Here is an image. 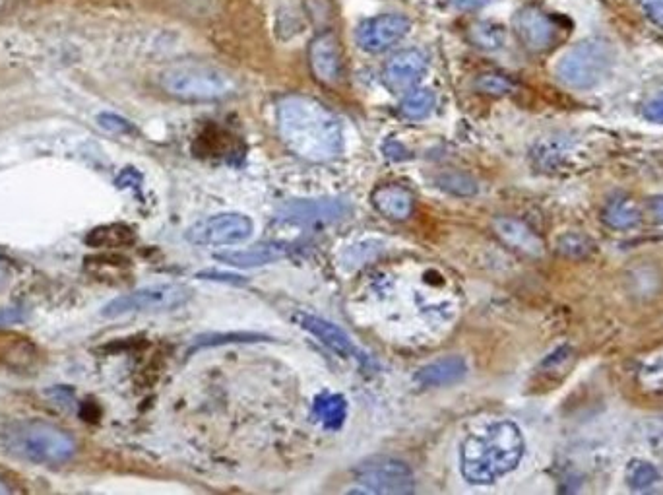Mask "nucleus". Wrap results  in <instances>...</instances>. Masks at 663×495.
Listing matches in <instances>:
<instances>
[{
	"label": "nucleus",
	"instance_id": "b1692460",
	"mask_svg": "<svg viewBox=\"0 0 663 495\" xmlns=\"http://www.w3.org/2000/svg\"><path fill=\"white\" fill-rule=\"evenodd\" d=\"M660 470L646 461H631L627 466L625 480L631 490H648L660 482Z\"/></svg>",
	"mask_w": 663,
	"mask_h": 495
},
{
	"label": "nucleus",
	"instance_id": "2f4dec72",
	"mask_svg": "<svg viewBox=\"0 0 663 495\" xmlns=\"http://www.w3.org/2000/svg\"><path fill=\"white\" fill-rule=\"evenodd\" d=\"M640 6L656 26L663 28V0H640Z\"/></svg>",
	"mask_w": 663,
	"mask_h": 495
},
{
	"label": "nucleus",
	"instance_id": "ddd939ff",
	"mask_svg": "<svg viewBox=\"0 0 663 495\" xmlns=\"http://www.w3.org/2000/svg\"><path fill=\"white\" fill-rule=\"evenodd\" d=\"M348 204L332 198L318 200H297L282 206V218L295 224H318V222H338L346 216Z\"/></svg>",
	"mask_w": 663,
	"mask_h": 495
},
{
	"label": "nucleus",
	"instance_id": "f257e3e1",
	"mask_svg": "<svg viewBox=\"0 0 663 495\" xmlns=\"http://www.w3.org/2000/svg\"><path fill=\"white\" fill-rule=\"evenodd\" d=\"M276 125L285 146L301 160L326 164L344 150V131L338 117L309 96H287L276 105Z\"/></svg>",
	"mask_w": 663,
	"mask_h": 495
},
{
	"label": "nucleus",
	"instance_id": "473e14b6",
	"mask_svg": "<svg viewBox=\"0 0 663 495\" xmlns=\"http://www.w3.org/2000/svg\"><path fill=\"white\" fill-rule=\"evenodd\" d=\"M26 319V313L20 307H4L0 309V327L22 323Z\"/></svg>",
	"mask_w": 663,
	"mask_h": 495
},
{
	"label": "nucleus",
	"instance_id": "2eb2a0df",
	"mask_svg": "<svg viewBox=\"0 0 663 495\" xmlns=\"http://www.w3.org/2000/svg\"><path fill=\"white\" fill-rule=\"evenodd\" d=\"M493 230L499 235V239L516 253L528 257H541L545 253V245L537 237L536 231L530 230L524 222L516 218H495Z\"/></svg>",
	"mask_w": 663,
	"mask_h": 495
},
{
	"label": "nucleus",
	"instance_id": "aec40b11",
	"mask_svg": "<svg viewBox=\"0 0 663 495\" xmlns=\"http://www.w3.org/2000/svg\"><path fill=\"white\" fill-rule=\"evenodd\" d=\"M35 346L32 340L16 334L0 330V363L10 367H28L35 362Z\"/></svg>",
	"mask_w": 663,
	"mask_h": 495
},
{
	"label": "nucleus",
	"instance_id": "c85d7f7f",
	"mask_svg": "<svg viewBox=\"0 0 663 495\" xmlns=\"http://www.w3.org/2000/svg\"><path fill=\"white\" fill-rule=\"evenodd\" d=\"M592 241L586 239L584 235L580 233H567L561 237L559 241V251L567 257H572V259H580V257H586L590 251H592Z\"/></svg>",
	"mask_w": 663,
	"mask_h": 495
},
{
	"label": "nucleus",
	"instance_id": "f3484780",
	"mask_svg": "<svg viewBox=\"0 0 663 495\" xmlns=\"http://www.w3.org/2000/svg\"><path fill=\"white\" fill-rule=\"evenodd\" d=\"M299 323L303 325V329L309 330L311 334H315L320 342H324L336 354H340L344 358H353V356L359 358V360L363 358V354L357 350V346L353 344V340L349 338L348 334L340 329V327L332 325L330 321H324V319H320L316 315L305 313V315L299 317Z\"/></svg>",
	"mask_w": 663,
	"mask_h": 495
},
{
	"label": "nucleus",
	"instance_id": "f704fd0d",
	"mask_svg": "<svg viewBox=\"0 0 663 495\" xmlns=\"http://www.w3.org/2000/svg\"><path fill=\"white\" fill-rule=\"evenodd\" d=\"M198 278H208L216 282H227V284H245L247 280L237 276V274H221V272H200Z\"/></svg>",
	"mask_w": 663,
	"mask_h": 495
},
{
	"label": "nucleus",
	"instance_id": "9d476101",
	"mask_svg": "<svg viewBox=\"0 0 663 495\" xmlns=\"http://www.w3.org/2000/svg\"><path fill=\"white\" fill-rule=\"evenodd\" d=\"M514 30L522 45L534 53L549 51L559 41V24L537 6H526L514 16Z\"/></svg>",
	"mask_w": 663,
	"mask_h": 495
},
{
	"label": "nucleus",
	"instance_id": "e433bc0d",
	"mask_svg": "<svg viewBox=\"0 0 663 495\" xmlns=\"http://www.w3.org/2000/svg\"><path fill=\"white\" fill-rule=\"evenodd\" d=\"M12 494V488L8 486V482L4 478H0V495Z\"/></svg>",
	"mask_w": 663,
	"mask_h": 495
},
{
	"label": "nucleus",
	"instance_id": "f8f14e48",
	"mask_svg": "<svg viewBox=\"0 0 663 495\" xmlns=\"http://www.w3.org/2000/svg\"><path fill=\"white\" fill-rule=\"evenodd\" d=\"M429 59L419 49H404L388 59L382 70V80L386 88L394 94L411 92L421 78L427 74Z\"/></svg>",
	"mask_w": 663,
	"mask_h": 495
},
{
	"label": "nucleus",
	"instance_id": "393cba45",
	"mask_svg": "<svg viewBox=\"0 0 663 495\" xmlns=\"http://www.w3.org/2000/svg\"><path fill=\"white\" fill-rule=\"evenodd\" d=\"M134 233L125 228V226H107V228H97L90 233L88 245L92 247H121L132 243Z\"/></svg>",
	"mask_w": 663,
	"mask_h": 495
},
{
	"label": "nucleus",
	"instance_id": "7c9ffc66",
	"mask_svg": "<svg viewBox=\"0 0 663 495\" xmlns=\"http://www.w3.org/2000/svg\"><path fill=\"white\" fill-rule=\"evenodd\" d=\"M644 117H646V121H650V123L663 125V94L656 96L654 99H650V101L644 105Z\"/></svg>",
	"mask_w": 663,
	"mask_h": 495
},
{
	"label": "nucleus",
	"instance_id": "4468645a",
	"mask_svg": "<svg viewBox=\"0 0 663 495\" xmlns=\"http://www.w3.org/2000/svg\"><path fill=\"white\" fill-rule=\"evenodd\" d=\"M291 253V247L287 243H278V241H268V243H258L247 249H237V251H223L216 253V259L223 264H229L233 268H258L264 264L278 263L285 259Z\"/></svg>",
	"mask_w": 663,
	"mask_h": 495
},
{
	"label": "nucleus",
	"instance_id": "f03ea898",
	"mask_svg": "<svg viewBox=\"0 0 663 495\" xmlns=\"http://www.w3.org/2000/svg\"><path fill=\"white\" fill-rule=\"evenodd\" d=\"M524 449L522 431L514 422H495L464 441L462 474L474 486H489L520 464Z\"/></svg>",
	"mask_w": 663,
	"mask_h": 495
},
{
	"label": "nucleus",
	"instance_id": "39448f33",
	"mask_svg": "<svg viewBox=\"0 0 663 495\" xmlns=\"http://www.w3.org/2000/svg\"><path fill=\"white\" fill-rule=\"evenodd\" d=\"M617 63V51L603 39H584L570 47L555 65L557 78L572 90H594Z\"/></svg>",
	"mask_w": 663,
	"mask_h": 495
},
{
	"label": "nucleus",
	"instance_id": "5701e85b",
	"mask_svg": "<svg viewBox=\"0 0 663 495\" xmlns=\"http://www.w3.org/2000/svg\"><path fill=\"white\" fill-rule=\"evenodd\" d=\"M435 105L437 96L431 90H413L400 103V113L410 121H419L425 119L435 109Z\"/></svg>",
	"mask_w": 663,
	"mask_h": 495
},
{
	"label": "nucleus",
	"instance_id": "7ed1b4c3",
	"mask_svg": "<svg viewBox=\"0 0 663 495\" xmlns=\"http://www.w3.org/2000/svg\"><path fill=\"white\" fill-rule=\"evenodd\" d=\"M2 441L10 455L51 468L72 461L78 451L72 433L47 422L14 424L4 431Z\"/></svg>",
	"mask_w": 663,
	"mask_h": 495
},
{
	"label": "nucleus",
	"instance_id": "cd10ccee",
	"mask_svg": "<svg viewBox=\"0 0 663 495\" xmlns=\"http://www.w3.org/2000/svg\"><path fill=\"white\" fill-rule=\"evenodd\" d=\"M475 88L481 92V94H487V96H506L514 90V84L503 76V74H495V72H489V74H481L477 80H475Z\"/></svg>",
	"mask_w": 663,
	"mask_h": 495
},
{
	"label": "nucleus",
	"instance_id": "c756f323",
	"mask_svg": "<svg viewBox=\"0 0 663 495\" xmlns=\"http://www.w3.org/2000/svg\"><path fill=\"white\" fill-rule=\"evenodd\" d=\"M99 125L109 132H119V134H127V132H134V127L125 121L119 115H111V113H103L97 117Z\"/></svg>",
	"mask_w": 663,
	"mask_h": 495
},
{
	"label": "nucleus",
	"instance_id": "6ab92c4d",
	"mask_svg": "<svg viewBox=\"0 0 663 495\" xmlns=\"http://www.w3.org/2000/svg\"><path fill=\"white\" fill-rule=\"evenodd\" d=\"M373 204L382 216L392 222H404L413 214L415 200L410 191L398 185H382L373 193Z\"/></svg>",
	"mask_w": 663,
	"mask_h": 495
},
{
	"label": "nucleus",
	"instance_id": "6e6552de",
	"mask_svg": "<svg viewBox=\"0 0 663 495\" xmlns=\"http://www.w3.org/2000/svg\"><path fill=\"white\" fill-rule=\"evenodd\" d=\"M355 478L363 490L373 494H413L415 478L406 462L377 457L359 464Z\"/></svg>",
	"mask_w": 663,
	"mask_h": 495
},
{
	"label": "nucleus",
	"instance_id": "9b49d317",
	"mask_svg": "<svg viewBox=\"0 0 663 495\" xmlns=\"http://www.w3.org/2000/svg\"><path fill=\"white\" fill-rule=\"evenodd\" d=\"M309 65L313 76L324 86H338L344 80V53L336 33L316 35L309 45Z\"/></svg>",
	"mask_w": 663,
	"mask_h": 495
},
{
	"label": "nucleus",
	"instance_id": "4c0bfd02",
	"mask_svg": "<svg viewBox=\"0 0 663 495\" xmlns=\"http://www.w3.org/2000/svg\"><path fill=\"white\" fill-rule=\"evenodd\" d=\"M4 280H6V272H4V268L0 266V286L4 284Z\"/></svg>",
	"mask_w": 663,
	"mask_h": 495
},
{
	"label": "nucleus",
	"instance_id": "1a4fd4ad",
	"mask_svg": "<svg viewBox=\"0 0 663 495\" xmlns=\"http://www.w3.org/2000/svg\"><path fill=\"white\" fill-rule=\"evenodd\" d=\"M410 30V18L402 14H380L359 24L355 41L367 53H382L400 43Z\"/></svg>",
	"mask_w": 663,
	"mask_h": 495
},
{
	"label": "nucleus",
	"instance_id": "a211bd4d",
	"mask_svg": "<svg viewBox=\"0 0 663 495\" xmlns=\"http://www.w3.org/2000/svg\"><path fill=\"white\" fill-rule=\"evenodd\" d=\"M466 373H468L466 362L458 356H450V358H442V360L421 367L415 373V381L421 387L439 389V387H448V385L462 381L466 377Z\"/></svg>",
	"mask_w": 663,
	"mask_h": 495
},
{
	"label": "nucleus",
	"instance_id": "20e7f679",
	"mask_svg": "<svg viewBox=\"0 0 663 495\" xmlns=\"http://www.w3.org/2000/svg\"><path fill=\"white\" fill-rule=\"evenodd\" d=\"M161 90L179 101L210 103L231 98L237 92V80L221 66L198 61L175 63L161 70Z\"/></svg>",
	"mask_w": 663,
	"mask_h": 495
},
{
	"label": "nucleus",
	"instance_id": "412c9836",
	"mask_svg": "<svg viewBox=\"0 0 663 495\" xmlns=\"http://www.w3.org/2000/svg\"><path fill=\"white\" fill-rule=\"evenodd\" d=\"M313 416L326 429H340L348 418V402L342 395L322 393L315 398Z\"/></svg>",
	"mask_w": 663,
	"mask_h": 495
},
{
	"label": "nucleus",
	"instance_id": "dca6fc26",
	"mask_svg": "<svg viewBox=\"0 0 663 495\" xmlns=\"http://www.w3.org/2000/svg\"><path fill=\"white\" fill-rule=\"evenodd\" d=\"M634 387L640 395L663 400V344L636 362Z\"/></svg>",
	"mask_w": 663,
	"mask_h": 495
},
{
	"label": "nucleus",
	"instance_id": "c9c22d12",
	"mask_svg": "<svg viewBox=\"0 0 663 495\" xmlns=\"http://www.w3.org/2000/svg\"><path fill=\"white\" fill-rule=\"evenodd\" d=\"M650 212L658 224H663V197H654L650 200Z\"/></svg>",
	"mask_w": 663,
	"mask_h": 495
},
{
	"label": "nucleus",
	"instance_id": "4be33fe9",
	"mask_svg": "<svg viewBox=\"0 0 663 495\" xmlns=\"http://www.w3.org/2000/svg\"><path fill=\"white\" fill-rule=\"evenodd\" d=\"M603 222L613 230H629L640 222V210L631 198H615L605 206Z\"/></svg>",
	"mask_w": 663,
	"mask_h": 495
},
{
	"label": "nucleus",
	"instance_id": "a878e982",
	"mask_svg": "<svg viewBox=\"0 0 663 495\" xmlns=\"http://www.w3.org/2000/svg\"><path fill=\"white\" fill-rule=\"evenodd\" d=\"M470 37L477 47L485 51H497L499 47L505 45V30L489 24V22H479L470 30Z\"/></svg>",
	"mask_w": 663,
	"mask_h": 495
},
{
	"label": "nucleus",
	"instance_id": "bb28decb",
	"mask_svg": "<svg viewBox=\"0 0 663 495\" xmlns=\"http://www.w3.org/2000/svg\"><path fill=\"white\" fill-rule=\"evenodd\" d=\"M437 185L441 187L442 191L458 195V197H472L477 193V183L464 173H446L437 179Z\"/></svg>",
	"mask_w": 663,
	"mask_h": 495
},
{
	"label": "nucleus",
	"instance_id": "423d86ee",
	"mask_svg": "<svg viewBox=\"0 0 663 495\" xmlns=\"http://www.w3.org/2000/svg\"><path fill=\"white\" fill-rule=\"evenodd\" d=\"M192 299V290L183 284H156L115 297L101 309L103 319H119L138 313L171 311L183 307Z\"/></svg>",
	"mask_w": 663,
	"mask_h": 495
},
{
	"label": "nucleus",
	"instance_id": "72a5a7b5",
	"mask_svg": "<svg viewBox=\"0 0 663 495\" xmlns=\"http://www.w3.org/2000/svg\"><path fill=\"white\" fill-rule=\"evenodd\" d=\"M491 2H495V0H448V4H450L454 10H460V12L479 10V8L489 6Z\"/></svg>",
	"mask_w": 663,
	"mask_h": 495
},
{
	"label": "nucleus",
	"instance_id": "0eeeda50",
	"mask_svg": "<svg viewBox=\"0 0 663 495\" xmlns=\"http://www.w3.org/2000/svg\"><path fill=\"white\" fill-rule=\"evenodd\" d=\"M253 220L239 212H223L196 222L185 231V239L198 247H229L253 235Z\"/></svg>",
	"mask_w": 663,
	"mask_h": 495
}]
</instances>
